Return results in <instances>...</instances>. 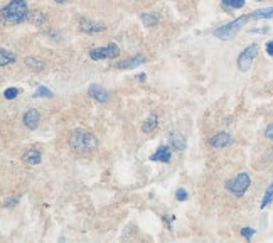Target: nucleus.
<instances>
[{
    "mask_svg": "<svg viewBox=\"0 0 273 243\" xmlns=\"http://www.w3.org/2000/svg\"><path fill=\"white\" fill-rule=\"evenodd\" d=\"M29 7H27L26 0H10L5 7L2 9L0 16H2V22L9 24V26H17L22 24L24 20L29 17Z\"/></svg>",
    "mask_w": 273,
    "mask_h": 243,
    "instance_id": "obj_1",
    "label": "nucleus"
},
{
    "mask_svg": "<svg viewBox=\"0 0 273 243\" xmlns=\"http://www.w3.org/2000/svg\"><path fill=\"white\" fill-rule=\"evenodd\" d=\"M68 142H69L71 149H73L74 152H78V154L91 152V150H95L98 147L96 137H95L91 132H88V130H83V129L74 130V132L69 135Z\"/></svg>",
    "mask_w": 273,
    "mask_h": 243,
    "instance_id": "obj_2",
    "label": "nucleus"
},
{
    "mask_svg": "<svg viewBox=\"0 0 273 243\" xmlns=\"http://www.w3.org/2000/svg\"><path fill=\"white\" fill-rule=\"evenodd\" d=\"M250 19H251V16H241V17H238V19H235V20H231V22H228V24H225V26L214 29L212 31V36L218 37V39H221V41L233 39V37H235L236 34L241 31V27H243Z\"/></svg>",
    "mask_w": 273,
    "mask_h": 243,
    "instance_id": "obj_3",
    "label": "nucleus"
},
{
    "mask_svg": "<svg viewBox=\"0 0 273 243\" xmlns=\"http://www.w3.org/2000/svg\"><path fill=\"white\" fill-rule=\"evenodd\" d=\"M250 184H251V178L246 174V172H241V174H238L236 178L226 181V189H228L231 194L241 198V196L246 193V189L250 188Z\"/></svg>",
    "mask_w": 273,
    "mask_h": 243,
    "instance_id": "obj_4",
    "label": "nucleus"
},
{
    "mask_svg": "<svg viewBox=\"0 0 273 243\" xmlns=\"http://www.w3.org/2000/svg\"><path fill=\"white\" fill-rule=\"evenodd\" d=\"M258 51H260L258 44H251V46H248V48H244L243 51H241V54L238 56V59H236V66H238L240 71L244 73L251 68V65H253V61L257 59V56H258Z\"/></svg>",
    "mask_w": 273,
    "mask_h": 243,
    "instance_id": "obj_5",
    "label": "nucleus"
},
{
    "mask_svg": "<svg viewBox=\"0 0 273 243\" xmlns=\"http://www.w3.org/2000/svg\"><path fill=\"white\" fill-rule=\"evenodd\" d=\"M120 54V48L115 42H110L105 48H95L90 51V59L93 61H101V59H110V58H116Z\"/></svg>",
    "mask_w": 273,
    "mask_h": 243,
    "instance_id": "obj_6",
    "label": "nucleus"
},
{
    "mask_svg": "<svg viewBox=\"0 0 273 243\" xmlns=\"http://www.w3.org/2000/svg\"><path fill=\"white\" fill-rule=\"evenodd\" d=\"M88 95H90V98H93L95 101H98V103H108L110 101V91L105 90L100 84H91V86L88 88Z\"/></svg>",
    "mask_w": 273,
    "mask_h": 243,
    "instance_id": "obj_7",
    "label": "nucleus"
},
{
    "mask_svg": "<svg viewBox=\"0 0 273 243\" xmlns=\"http://www.w3.org/2000/svg\"><path fill=\"white\" fill-rule=\"evenodd\" d=\"M231 142H233L231 135L226 132H219L209 139V146L214 147V149H225V147L231 146Z\"/></svg>",
    "mask_w": 273,
    "mask_h": 243,
    "instance_id": "obj_8",
    "label": "nucleus"
},
{
    "mask_svg": "<svg viewBox=\"0 0 273 243\" xmlns=\"http://www.w3.org/2000/svg\"><path fill=\"white\" fill-rule=\"evenodd\" d=\"M145 61H147L145 56L137 54V56H133V58H128V59H123V61H120V63H115L113 68L115 69H130V68H137V66L144 65Z\"/></svg>",
    "mask_w": 273,
    "mask_h": 243,
    "instance_id": "obj_9",
    "label": "nucleus"
},
{
    "mask_svg": "<svg viewBox=\"0 0 273 243\" xmlns=\"http://www.w3.org/2000/svg\"><path fill=\"white\" fill-rule=\"evenodd\" d=\"M80 31L84 34H95V32H103V31H106V27H105V24L93 22V20H88V19H81Z\"/></svg>",
    "mask_w": 273,
    "mask_h": 243,
    "instance_id": "obj_10",
    "label": "nucleus"
},
{
    "mask_svg": "<svg viewBox=\"0 0 273 243\" xmlns=\"http://www.w3.org/2000/svg\"><path fill=\"white\" fill-rule=\"evenodd\" d=\"M171 147L167 146H161L157 150H155L154 154L150 156V161L152 162H164V164H167V162H171Z\"/></svg>",
    "mask_w": 273,
    "mask_h": 243,
    "instance_id": "obj_11",
    "label": "nucleus"
},
{
    "mask_svg": "<svg viewBox=\"0 0 273 243\" xmlns=\"http://www.w3.org/2000/svg\"><path fill=\"white\" fill-rule=\"evenodd\" d=\"M39 122H41V115H39L37 110H27L26 115H24V125L29 130H35L39 127Z\"/></svg>",
    "mask_w": 273,
    "mask_h": 243,
    "instance_id": "obj_12",
    "label": "nucleus"
},
{
    "mask_svg": "<svg viewBox=\"0 0 273 243\" xmlns=\"http://www.w3.org/2000/svg\"><path fill=\"white\" fill-rule=\"evenodd\" d=\"M22 161L27 162L29 165H37V164H41V161H42L41 150H37V149H34V147H31V149H27L26 152H24Z\"/></svg>",
    "mask_w": 273,
    "mask_h": 243,
    "instance_id": "obj_13",
    "label": "nucleus"
},
{
    "mask_svg": "<svg viewBox=\"0 0 273 243\" xmlns=\"http://www.w3.org/2000/svg\"><path fill=\"white\" fill-rule=\"evenodd\" d=\"M169 142H171L172 149H176V150L186 149V139H184V135H180V133H177V132H172L171 135H169Z\"/></svg>",
    "mask_w": 273,
    "mask_h": 243,
    "instance_id": "obj_14",
    "label": "nucleus"
},
{
    "mask_svg": "<svg viewBox=\"0 0 273 243\" xmlns=\"http://www.w3.org/2000/svg\"><path fill=\"white\" fill-rule=\"evenodd\" d=\"M26 66L29 69H32V71H42V69L46 68V63L42 61V59H39V58L29 56V58H26Z\"/></svg>",
    "mask_w": 273,
    "mask_h": 243,
    "instance_id": "obj_15",
    "label": "nucleus"
},
{
    "mask_svg": "<svg viewBox=\"0 0 273 243\" xmlns=\"http://www.w3.org/2000/svg\"><path fill=\"white\" fill-rule=\"evenodd\" d=\"M157 115L155 113H150L147 117V120L144 122V125H142V130H144L145 133H150V132H154L155 129H157Z\"/></svg>",
    "mask_w": 273,
    "mask_h": 243,
    "instance_id": "obj_16",
    "label": "nucleus"
},
{
    "mask_svg": "<svg viewBox=\"0 0 273 243\" xmlns=\"http://www.w3.org/2000/svg\"><path fill=\"white\" fill-rule=\"evenodd\" d=\"M253 19H270L273 17V7H267V9H257L250 14Z\"/></svg>",
    "mask_w": 273,
    "mask_h": 243,
    "instance_id": "obj_17",
    "label": "nucleus"
},
{
    "mask_svg": "<svg viewBox=\"0 0 273 243\" xmlns=\"http://www.w3.org/2000/svg\"><path fill=\"white\" fill-rule=\"evenodd\" d=\"M140 20L145 24V27H154L155 24L159 22V17L155 16V14H150V12H144L140 16Z\"/></svg>",
    "mask_w": 273,
    "mask_h": 243,
    "instance_id": "obj_18",
    "label": "nucleus"
},
{
    "mask_svg": "<svg viewBox=\"0 0 273 243\" xmlns=\"http://www.w3.org/2000/svg\"><path fill=\"white\" fill-rule=\"evenodd\" d=\"M27 20H29L31 24H35V26H42V24L46 22V16L42 12H31L29 17H27Z\"/></svg>",
    "mask_w": 273,
    "mask_h": 243,
    "instance_id": "obj_19",
    "label": "nucleus"
},
{
    "mask_svg": "<svg viewBox=\"0 0 273 243\" xmlns=\"http://www.w3.org/2000/svg\"><path fill=\"white\" fill-rule=\"evenodd\" d=\"M2 61H0V65L2 66H7V65H14V63H16V54H14V52H10V51H7V49H2Z\"/></svg>",
    "mask_w": 273,
    "mask_h": 243,
    "instance_id": "obj_20",
    "label": "nucleus"
},
{
    "mask_svg": "<svg viewBox=\"0 0 273 243\" xmlns=\"http://www.w3.org/2000/svg\"><path fill=\"white\" fill-rule=\"evenodd\" d=\"M272 201H273V182H272L270 186H268L267 191H265V196H263V199H261L260 208H261V210H263V208H267Z\"/></svg>",
    "mask_w": 273,
    "mask_h": 243,
    "instance_id": "obj_21",
    "label": "nucleus"
},
{
    "mask_svg": "<svg viewBox=\"0 0 273 243\" xmlns=\"http://www.w3.org/2000/svg\"><path fill=\"white\" fill-rule=\"evenodd\" d=\"M221 3L226 9H243L244 7V0H221Z\"/></svg>",
    "mask_w": 273,
    "mask_h": 243,
    "instance_id": "obj_22",
    "label": "nucleus"
},
{
    "mask_svg": "<svg viewBox=\"0 0 273 243\" xmlns=\"http://www.w3.org/2000/svg\"><path fill=\"white\" fill-rule=\"evenodd\" d=\"M44 97H52V91L46 86H39L37 90L34 91V98H44Z\"/></svg>",
    "mask_w": 273,
    "mask_h": 243,
    "instance_id": "obj_23",
    "label": "nucleus"
},
{
    "mask_svg": "<svg viewBox=\"0 0 273 243\" xmlns=\"http://www.w3.org/2000/svg\"><path fill=\"white\" fill-rule=\"evenodd\" d=\"M17 95H19L17 88H7V90L3 91V97H5L7 100H14V98H17Z\"/></svg>",
    "mask_w": 273,
    "mask_h": 243,
    "instance_id": "obj_24",
    "label": "nucleus"
},
{
    "mask_svg": "<svg viewBox=\"0 0 273 243\" xmlns=\"http://www.w3.org/2000/svg\"><path fill=\"white\" fill-rule=\"evenodd\" d=\"M241 235H243L246 240H251V237L255 235V230H253V228H250V227H244V228H241Z\"/></svg>",
    "mask_w": 273,
    "mask_h": 243,
    "instance_id": "obj_25",
    "label": "nucleus"
},
{
    "mask_svg": "<svg viewBox=\"0 0 273 243\" xmlns=\"http://www.w3.org/2000/svg\"><path fill=\"white\" fill-rule=\"evenodd\" d=\"M176 199H177V201H186L187 193L184 191V189H177V191H176Z\"/></svg>",
    "mask_w": 273,
    "mask_h": 243,
    "instance_id": "obj_26",
    "label": "nucleus"
},
{
    "mask_svg": "<svg viewBox=\"0 0 273 243\" xmlns=\"http://www.w3.org/2000/svg\"><path fill=\"white\" fill-rule=\"evenodd\" d=\"M265 137H267L268 140H272V142H273V123H272V125L267 127V130H265Z\"/></svg>",
    "mask_w": 273,
    "mask_h": 243,
    "instance_id": "obj_27",
    "label": "nucleus"
},
{
    "mask_svg": "<svg viewBox=\"0 0 273 243\" xmlns=\"http://www.w3.org/2000/svg\"><path fill=\"white\" fill-rule=\"evenodd\" d=\"M268 31H270V29H268V27H265V29H251L250 32L251 34H267Z\"/></svg>",
    "mask_w": 273,
    "mask_h": 243,
    "instance_id": "obj_28",
    "label": "nucleus"
},
{
    "mask_svg": "<svg viewBox=\"0 0 273 243\" xmlns=\"http://www.w3.org/2000/svg\"><path fill=\"white\" fill-rule=\"evenodd\" d=\"M17 201H19V198H16V199H7V201L5 203H3V206H16V204H17Z\"/></svg>",
    "mask_w": 273,
    "mask_h": 243,
    "instance_id": "obj_29",
    "label": "nucleus"
},
{
    "mask_svg": "<svg viewBox=\"0 0 273 243\" xmlns=\"http://www.w3.org/2000/svg\"><path fill=\"white\" fill-rule=\"evenodd\" d=\"M267 54L268 56H273V41H268V44H267Z\"/></svg>",
    "mask_w": 273,
    "mask_h": 243,
    "instance_id": "obj_30",
    "label": "nucleus"
},
{
    "mask_svg": "<svg viewBox=\"0 0 273 243\" xmlns=\"http://www.w3.org/2000/svg\"><path fill=\"white\" fill-rule=\"evenodd\" d=\"M137 80L145 81V80H147V75H145V73H140V75H137Z\"/></svg>",
    "mask_w": 273,
    "mask_h": 243,
    "instance_id": "obj_31",
    "label": "nucleus"
},
{
    "mask_svg": "<svg viewBox=\"0 0 273 243\" xmlns=\"http://www.w3.org/2000/svg\"><path fill=\"white\" fill-rule=\"evenodd\" d=\"M56 3H64V2H68V0H54Z\"/></svg>",
    "mask_w": 273,
    "mask_h": 243,
    "instance_id": "obj_32",
    "label": "nucleus"
}]
</instances>
